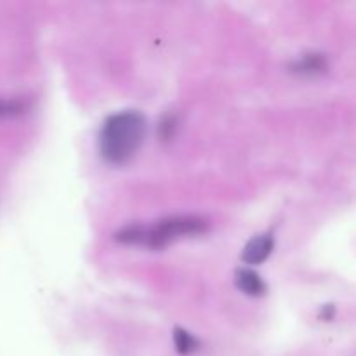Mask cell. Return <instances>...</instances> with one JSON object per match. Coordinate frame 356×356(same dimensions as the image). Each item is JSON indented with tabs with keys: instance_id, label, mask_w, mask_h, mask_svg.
Returning <instances> with one entry per match:
<instances>
[{
	"instance_id": "cell-1",
	"label": "cell",
	"mask_w": 356,
	"mask_h": 356,
	"mask_svg": "<svg viewBox=\"0 0 356 356\" xmlns=\"http://www.w3.org/2000/svg\"><path fill=\"white\" fill-rule=\"evenodd\" d=\"M211 229L209 219L195 214H181L163 218L153 225H127L113 235L115 242L124 245H139L152 250H160L181 238L204 235Z\"/></svg>"
},
{
	"instance_id": "cell-2",
	"label": "cell",
	"mask_w": 356,
	"mask_h": 356,
	"mask_svg": "<svg viewBox=\"0 0 356 356\" xmlns=\"http://www.w3.org/2000/svg\"><path fill=\"white\" fill-rule=\"evenodd\" d=\"M146 132L148 122L145 115L136 110L117 111L101 125L97 138L99 155L110 165H125L138 155Z\"/></svg>"
},
{
	"instance_id": "cell-3",
	"label": "cell",
	"mask_w": 356,
	"mask_h": 356,
	"mask_svg": "<svg viewBox=\"0 0 356 356\" xmlns=\"http://www.w3.org/2000/svg\"><path fill=\"white\" fill-rule=\"evenodd\" d=\"M275 250V236L273 233H259V235L252 236L247 242V245L242 250V261L243 264H250V266H257L263 264L264 261L270 259V256Z\"/></svg>"
},
{
	"instance_id": "cell-4",
	"label": "cell",
	"mask_w": 356,
	"mask_h": 356,
	"mask_svg": "<svg viewBox=\"0 0 356 356\" xmlns=\"http://www.w3.org/2000/svg\"><path fill=\"white\" fill-rule=\"evenodd\" d=\"M235 285L240 292H243L249 298H261L268 292V285L263 280V277L247 266L236 270Z\"/></svg>"
},
{
	"instance_id": "cell-5",
	"label": "cell",
	"mask_w": 356,
	"mask_h": 356,
	"mask_svg": "<svg viewBox=\"0 0 356 356\" xmlns=\"http://www.w3.org/2000/svg\"><path fill=\"white\" fill-rule=\"evenodd\" d=\"M327 68H329L327 58L323 54H318V52L301 56L291 65V72L301 76H318L325 73Z\"/></svg>"
},
{
	"instance_id": "cell-6",
	"label": "cell",
	"mask_w": 356,
	"mask_h": 356,
	"mask_svg": "<svg viewBox=\"0 0 356 356\" xmlns=\"http://www.w3.org/2000/svg\"><path fill=\"white\" fill-rule=\"evenodd\" d=\"M172 339H174V348L179 355L188 356V355H193L200 350V341L190 334L188 330L184 329H176L172 334Z\"/></svg>"
},
{
	"instance_id": "cell-7",
	"label": "cell",
	"mask_w": 356,
	"mask_h": 356,
	"mask_svg": "<svg viewBox=\"0 0 356 356\" xmlns=\"http://www.w3.org/2000/svg\"><path fill=\"white\" fill-rule=\"evenodd\" d=\"M28 103L19 97H0V118H13L26 113Z\"/></svg>"
},
{
	"instance_id": "cell-8",
	"label": "cell",
	"mask_w": 356,
	"mask_h": 356,
	"mask_svg": "<svg viewBox=\"0 0 356 356\" xmlns=\"http://www.w3.org/2000/svg\"><path fill=\"white\" fill-rule=\"evenodd\" d=\"M177 125H179V120H177L176 115H165V117L160 120L159 125V136L162 141H169V139L174 138V134L177 132Z\"/></svg>"
}]
</instances>
